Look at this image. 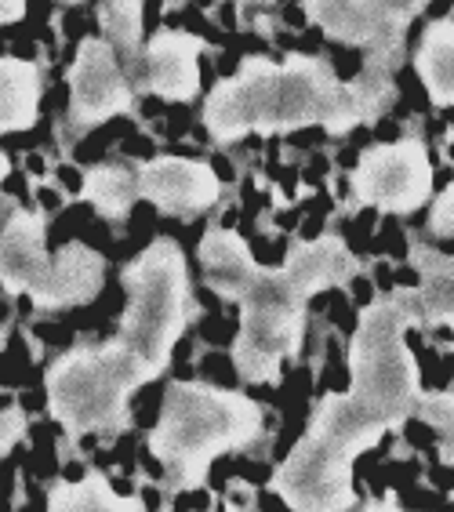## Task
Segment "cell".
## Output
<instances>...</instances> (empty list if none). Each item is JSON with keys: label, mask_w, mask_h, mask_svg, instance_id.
I'll return each mask as SVG.
<instances>
[{"label": "cell", "mask_w": 454, "mask_h": 512, "mask_svg": "<svg viewBox=\"0 0 454 512\" xmlns=\"http://www.w3.org/2000/svg\"><path fill=\"white\" fill-rule=\"evenodd\" d=\"M407 316L396 295L378 298L360 316L349 349V393L327 396L287 462L273 491L298 512H338L353 505V462L385 433L415 418L422 382L407 349Z\"/></svg>", "instance_id": "obj_1"}, {"label": "cell", "mask_w": 454, "mask_h": 512, "mask_svg": "<svg viewBox=\"0 0 454 512\" xmlns=\"http://www.w3.org/2000/svg\"><path fill=\"white\" fill-rule=\"evenodd\" d=\"M128 309L113 342L88 349L77 345L48 367V411L70 436L109 433L131 425L128 400L139 385L168 371L171 349L197 320L200 306L189 291L186 258L171 240L146 247L120 273Z\"/></svg>", "instance_id": "obj_2"}, {"label": "cell", "mask_w": 454, "mask_h": 512, "mask_svg": "<svg viewBox=\"0 0 454 512\" xmlns=\"http://www.w3.org/2000/svg\"><path fill=\"white\" fill-rule=\"evenodd\" d=\"M204 280L229 302H240V335L233 364L244 382H277L284 360L298 353L309 298L324 287H342L356 276L346 240L320 237L298 244L280 269L258 266L237 233L208 229L200 240Z\"/></svg>", "instance_id": "obj_3"}, {"label": "cell", "mask_w": 454, "mask_h": 512, "mask_svg": "<svg viewBox=\"0 0 454 512\" xmlns=\"http://www.w3.org/2000/svg\"><path fill=\"white\" fill-rule=\"evenodd\" d=\"M393 99L389 69L367 66L356 80H338L335 69L313 55H287V62H240L233 80H222L204 102V128L215 142L244 135H280L320 124L331 135H346L356 124L375 120Z\"/></svg>", "instance_id": "obj_4"}, {"label": "cell", "mask_w": 454, "mask_h": 512, "mask_svg": "<svg viewBox=\"0 0 454 512\" xmlns=\"http://www.w3.org/2000/svg\"><path fill=\"white\" fill-rule=\"evenodd\" d=\"M262 433L255 400L215 385L171 382L160 425L149 436V454L168 469L175 491H197L218 454L240 451Z\"/></svg>", "instance_id": "obj_5"}, {"label": "cell", "mask_w": 454, "mask_h": 512, "mask_svg": "<svg viewBox=\"0 0 454 512\" xmlns=\"http://www.w3.org/2000/svg\"><path fill=\"white\" fill-rule=\"evenodd\" d=\"M44 226L48 218L40 211H11L0 233V284L8 295H30L37 309L84 306L99 295L106 262L80 240L51 258L44 247Z\"/></svg>", "instance_id": "obj_6"}, {"label": "cell", "mask_w": 454, "mask_h": 512, "mask_svg": "<svg viewBox=\"0 0 454 512\" xmlns=\"http://www.w3.org/2000/svg\"><path fill=\"white\" fill-rule=\"evenodd\" d=\"M425 4L429 0H306V15L327 37L364 48L371 69H389Z\"/></svg>", "instance_id": "obj_7"}, {"label": "cell", "mask_w": 454, "mask_h": 512, "mask_svg": "<svg viewBox=\"0 0 454 512\" xmlns=\"http://www.w3.org/2000/svg\"><path fill=\"white\" fill-rule=\"evenodd\" d=\"M353 193L378 211H415L433 193V164L418 138L367 149L353 171Z\"/></svg>", "instance_id": "obj_8"}, {"label": "cell", "mask_w": 454, "mask_h": 512, "mask_svg": "<svg viewBox=\"0 0 454 512\" xmlns=\"http://www.w3.org/2000/svg\"><path fill=\"white\" fill-rule=\"evenodd\" d=\"M117 113H135V91L113 44L88 37L70 66V117L77 128H95Z\"/></svg>", "instance_id": "obj_9"}, {"label": "cell", "mask_w": 454, "mask_h": 512, "mask_svg": "<svg viewBox=\"0 0 454 512\" xmlns=\"http://www.w3.org/2000/svg\"><path fill=\"white\" fill-rule=\"evenodd\" d=\"M222 193V182L208 164L182 157H157L139 168V197L157 204L164 215H200Z\"/></svg>", "instance_id": "obj_10"}, {"label": "cell", "mask_w": 454, "mask_h": 512, "mask_svg": "<svg viewBox=\"0 0 454 512\" xmlns=\"http://www.w3.org/2000/svg\"><path fill=\"white\" fill-rule=\"evenodd\" d=\"M200 37L182 30H160L146 48V84L153 95L168 102H189L200 91Z\"/></svg>", "instance_id": "obj_11"}, {"label": "cell", "mask_w": 454, "mask_h": 512, "mask_svg": "<svg viewBox=\"0 0 454 512\" xmlns=\"http://www.w3.org/2000/svg\"><path fill=\"white\" fill-rule=\"evenodd\" d=\"M415 269L422 273L418 291L396 295L411 327L451 324L454 327V258L415 247Z\"/></svg>", "instance_id": "obj_12"}, {"label": "cell", "mask_w": 454, "mask_h": 512, "mask_svg": "<svg viewBox=\"0 0 454 512\" xmlns=\"http://www.w3.org/2000/svg\"><path fill=\"white\" fill-rule=\"evenodd\" d=\"M40 69L26 59H0V135L37 124Z\"/></svg>", "instance_id": "obj_13"}, {"label": "cell", "mask_w": 454, "mask_h": 512, "mask_svg": "<svg viewBox=\"0 0 454 512\" xmlns=\"http://www.w3.org/2000/svg\"><path fill=\"white\" fill-rule=\"evenodd\" d=\"M418 77L436 106H454V22H436L415 55Z\"/></svg>", "instance_id": "obj_14"}, {"label": "cell", "mask_w": 454, "mask_h": 512, "mask_svg": "<svg viewBox=\"0 0 454 512\" xmlns=\"http://www.w3.org/2000/svg\"><path fill=\"white\" fill-rule=\"evenodd\" d=\"M84 200L95 204L102 218H128L131 204L139 197V171H128L124 164H102V168H91L84 175Z\"/></svg>", "instance_id": "obj_15"}, {"label": "cell", "mask_w": 454, "mask_h": 512, "mask_svg": "<svg viewBox=\"0 0 454 512\" xmlns=\"http://www.w3.org/2000/svg\"><path fill=\"white\" fill-rule=\"evenodd\" d=\"M48 509L55 512H139V498H120L102 473H88L80 483H55L48 494Z\"/></svg>", "instance_id": "obj_16"}, {"label": "cell", "mask_w": 454, "mask_h": 512, "mask_svg": "<svg viewBox=\"0 0 454 512\" xmlns=\"http://www.w3.org/2000/svg\"><path fill=\"white\" fill-rule=\"evenodd\" d=\"M99 22L106 30L113 51H120L128 66L139 69V37H142V0H106L99 11Z\"/></svg>", "instance_id": "obj_17"}, {"label": "cell", "mask_w": 454, "mask_h": 512, "mask_svg": "<svg viewBox=\"0 0 454 512\" xmlns=\"http://www.w3.org/2000/svg\"><path fill=\"white\" fill-rule=\"evenodd\" d=\"M415 418L436 425V429L444 433V436H440V458H444L447 465H454V396L422 393V396H418Z\"/></svg>", "instance_id": "obj_18"}, {"label": "cell", "mask_w": 454, "mask_h": 512, "mask_svg": "<svg viewBox=\"0 0 454 512\" xmlns=\"http://www.w3.org/2000/svg\"><path fill=\"white\" fill-rule=\"evenodd\" d=\"M22 436H26V414L19 407H8V411L0 414V458L19 444Z\"/></svg>", "instance_id": "obj_19"}, {"label": "cell", "mask_w": 454, "mask_h": 512, "mask_svg": "<svg viewBox=\"0 0 454 512\" xmlns=\"http://www.w3.org/2000/svg\"><path fill=\"white\" fill-rule=\"evenodd\" d=\"M433 233H440V237H454V182L451 186L436 197V207H433Z\"/></svg>", "instance_id": "obj_20"}, {"label": "cell", "mask_w": 454, "mask_h": 512, "mask_svg": "<svg viewBox=\"0 0 454 512\" xmlns=\"http://www.w3.org/2000/svg\"><path fill=\"white\" fill-rule=\"evenodd\" d=\"M26 15V0H0V26L19 22Z\"/></svg>", "instance_id": "obj_21"}, {"label": "cell", "mask_w": 454, "mask_h": 512, "mask_svg": "<svg viewBox=\"0 0 454 512\" xmlns=\"http://www.w3.org/2000/svg\"><path fill=\"white\" fill-rule=\"evenodd\" d=\"M11 175V160H8V153H0V182Z\"/></svg>", "instance_id": "obj_22"}, {"label": "cell", "mask_w": 454, "mask_h": 512, "mask_svg": "<svg viewBox=\"0 0 454 512\" xmlns=\"http://www.w3.org/2000/svg\"><path fill=\"white\" fill-rule=\"evenodd\" d=\"M66 4H77V0H66Z\"/></svg>", "instance_id": "obj_23"}]
</instances>
